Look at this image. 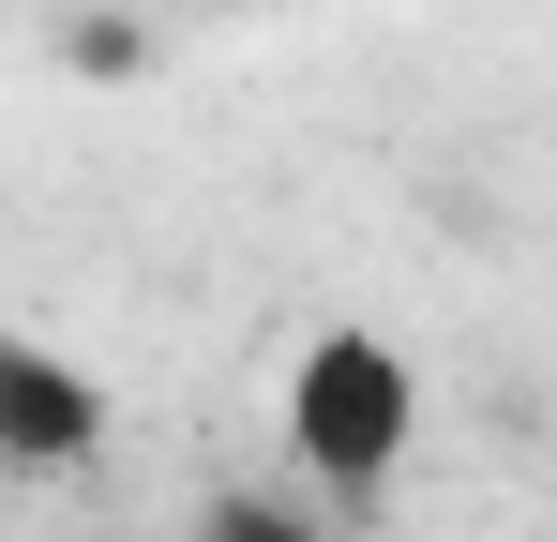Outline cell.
Wrapping results in <instances>:
<instances>
[{
  "mask_svg": "<svg viewBox=\"0 0 557 542\" xmlns=\"http://www.w3.org/2000/svg\"><path fill=\"white\" fill-rule=\"evenodd\" d=\"M422 438V377L392 332H317V347L286 361V452H301V482H332V497H376L392 467Z\"/></svg>",
  "mask_w": 557,
  "mask_h": 542,
  "instance_id": "6da1fadb",
  "label": "cell"
},
{
  "mask_svg": "<svg viewBox=\"0 0 557 542\" xmlns=\"http://www.w3.org/2000/svg\"><path fill=\"white\" fill-rule=\"evenodd\" d=\"M106 467V377L46 332H0V482H76Z\"/></svg>",
  "mask_w": 557,
  "mask_h": 542,
  "instance_id": "7a4b0ae2",
  "label": "cell"
},
{
  "mask_svg": "<svg viewBox=\"0 0 557 542\" xmlns=\"http://www.w3.org/2000/svg\"><path fill=\"white\" fill-rule=\"evenodd\" d=\"M196 542H332V528H317L301 497H211V513H196Z\"/></svg>",
  "mask_w": 557,
  "mask_h": 542,
  "instance_id": "3957f363",
  "label": "cell"
}]
</instances>
